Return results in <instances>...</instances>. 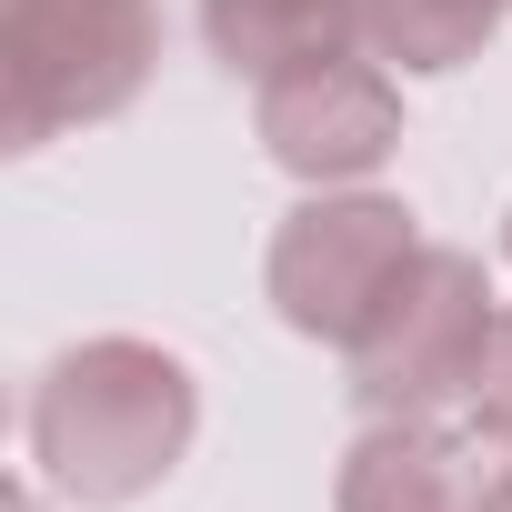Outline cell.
Segmentation results:
<instances>
[{
  "instance_id": "6da1fadb",
  "label": "cell",
  "mask_w": 512,
  "mask_h": 512,
  "mask_svg": "<svg viewBox=\"0 0 512 512\" xmlns=\"http://www.w3.org/2000/svg\"><path fill=\"white\" fill-rule=\"evenodd\" d=\"M21 442H31V472L61 502L121 512V502L161 492L191 462V442H201V382L151 332H91V342H71V352L41 362Z\"/></svg>"
},
{
  "instance_id": "5b68a950",
  "label": "cell",
  "mask_w": 512,
  "mask_h": 512,
  "mask_svg": "<svg viewBox=\"0 0 512 512\" xmlns=\"http://www.w3.org/2000/svg\"><path fill=\"white\" fill-rule=\"evenodd\" d=\"M251 141L302 191H352L402 151V71L382 51H332L251 81Z\"/></svg>"
},
{
  "instance_id": "8fae6325",
  "label": "cell",
  "mask_w": 512,
  "mask_h": 512,
  "mask_svg": "<svg viewBox=\"0 0 512 512\" xmlns=\"http://www.w3.org/2000/svg\"><path fill=\"white\" fill-rule=\"evenodd\" d=\"M502 262H512V211H502Z\"/></svg>"
},
{
  "instance_id": "9c48e42d",
  "label": "cell",
  "mask_w": 512,
  "mask_h": 512,
  "mask_svg": "<svg viewBox=\"0 0 512 512\" xmlns=\"http://www.w3.org/2000/svg\"><path fill=\"white\" fill-rule=\"evenodd\" d=\"M472 432L482 442H502L512 452V302H502V322H492V352H482V382H472Z\"/></svg>"
},
{
  "instance_id": "277c9868",
  "label": "cell",
  "mask_w": 512,
  "mask_h": 512,
  "mask_svg": "<svg viewBox=\"0 0 512 512\" xmlns=\"http://www.w3.org/2000/svg\"><path fill=\"white\" fill-rule=\"evenodd\" d=\"M422 262V211L402 191H302L262 251V292L282 312V332L322 342V352H352L362 322L392 302V282Z\"/></svg>"
},
{
  "instance_id": "ba28073f",
  "label": "cell",
  "mask_w": 512,
  "mask_h": 512,
  "mask_svg": "<svg viewBox=\"0 0 512 512\" xmlns=\"http://www.w3.org/2000/svg\"><path fill=\"white\" fill-rule=\"evenodd\" d=\"M512 21V0H372V51L402 81H442L462 61H482Z\"/></svg>"
},
{
  "instance_id": "7a4b0ae2",
  "label": "cell",
  "mask_w": 512,
  "mask_h": 512,
  "mask_svg": "<svg viewBox=\"0 0 512 512\" xmlns=\"http://www.w3.org/2000/svg\"><path fill=\"white\" fill-rule=\"evenodd\" d=\"M161 71V0H0V151L121 121Z\"/></svg>"
},
{
  "instance_id": "8992f818",
  "label": "cell",
  "mask_w": 512,
  "mask_h": 512,
  "mask_svg": "<svg viewBox=\"0 0 512 512\" xmlns=\"http://www.w3.org/2000/svg\"><path fill=\"white\" fill-rule=\"evenodd\" d=\"M492 482L502 442H482L472 422H362L332 472V512H492Z\"/></svg>"
},
{
  "instance_id": "3957f363",
  "label": "cell",
  "mask_w": 512,
  "mask_h": 512,
  "mask_svg": "<svg viewBox=\"0 0 512 512\" xmlns=\"http://www.w3.org/2000/svg\"><path fill=\"white\" fill-rule=\"evenodd\" d=\"M492 322H502V302H492L482 251L422 241V262L392 282V302H382V312L362 322V342L342 352L362 422H422V412L472 402L482 352H492Z\"/></svg>"
},
{
  "instance_id": "52a82bcc",
  "label": "cell",
  "mask_w": 512,
  "mask_h": 512,
  "mask_svg": "<svg viewBox=\"0 0 512 512\" xmlns=\"http://www.w3.org/2000/svg\"><path fill=\"white\" fill-rule=\"evenodd\" d=\"M201 41L231 81H272L292 61L372 51V0H201Z\"/></svg>"
},
{
  "instance_id": "30bf717a",
  "label": "cell",
  "mask_w": 512,
  "mask_h": 512,
  "mask_svg": "<svg viewBox=\"0 0 512 512\" xmlns=\"http://www.w3.org/2000/svg\"><path fill=\"white\" fill-rule=\"evenodd\" d=\"M492 512H512V452H502V482H492Z\"/></svg>"
}]
</instances>
